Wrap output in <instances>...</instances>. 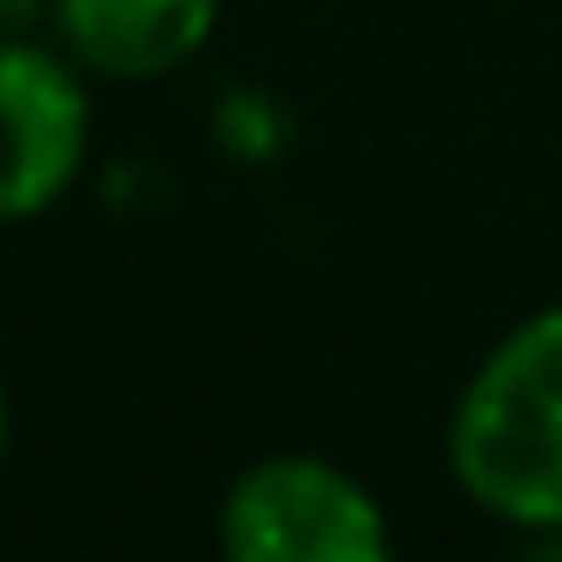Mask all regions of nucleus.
<instances>
[{
	"instance_id": "obj_1",
	"label": "nucleus",
	"mask_w": 562,
	"mask_h": 562,
	"mask_svg": "<svg viewBox=\"0 0 562 562\" xmlns=\"http://www.w3.org/2000/svg\"><path fill=\"white\" fill-rule=\"evenodd\" d=\"M449 477L527 549H562V306L513 321L449 413Z\"/></svg>"
},
{
	"instance_id": "obj_2",
	"label": "nucleus",
	"mask_w": 562,
	"mask_h": 562,
	"mask_svg": "<svg viewBox=\"0 0 562 562\" xmlns=\"http://www.w3.org/2000/svg\"><path fill=\"white\" fill-rule=\"evenodd\" d=\"M228 562H384L392 527L363 477L314 449H278L235 470L214 506Z\"/></svg>"
},
{
	"instance_id": "obj_3",
	"label": "nucleus",
	"mask_w": 562,
	"mask_h": 562,
	"mask_svg": "<svg viewBox=\"0 0 562 562\" xmlns=\"http://www.w3.org/2000/svg\"><path fill=\"white\" fill-rule=\"evenodd\" d=\"M93 150L86 65L65 43L0 36V228L36 221L79 186Z\"/></svg>"
},
{
	"instance_id": "obj_4",
	"label": "nucleus",
	"mask_w": 562,
	"mask_h": 562,
	"mask_svg": "<svg viewBox=\"0 0 562 562\" xmlns=\"http://www.w3.org/2000/svg\"><path fill=\"white\" fill-rule=\"evenodd\" d=\"M221 0H57L50 36L93 79H171L214 43Z\"/></svg>"
},
{
	"instance_id": "obj_5",
	"label": "nucleus",
	"mask_w": 562,
	"mask_h": 562,
	"mask_svg": "<svg viewBox=\"0 0 562 562\" xmlns=\"http://www.w3.org/2000/svg\"><path fill=\"white\" fill-rule=\"evenodd\" d=\"M292 136L285 108H278L271 93H257V86H243V93H221L214 108V143L228 157H243V165H263V157H278V143Z\"/></svg>"
},
{
	"instance_id": "obj_6",
	"label": "nucleus",
	"mask_w": 562,
	"mask_h": 562,
	"mask_svg": "<svg viewBox=\"0 0 562 562\" xmlns=\"http://www.w3.org/2000/svg\"><path fill=\"white\" fill-rule=\"evenodd\" d=\"M57 0H0V36H36V22H50Z\"/></svg>"
},
{
	"instance_id": "obj_7",
	"label": "nucleus",
	"mask_w": 562,
	"mask_h": 562,
	"mask_svg": "<svg viewBox=\"0 0 562 562\" xmlns=\"http://www.w3.org/2000/svg\"><path fill=\"white\" fill-rule=\"evenodd\" d=\"M8 449H14V406H8V384H0V470H8Z\"/></svg>"
},
{
	"instance_id": "obj_8",
	"label": "nucleus",
	"mask_w": 562,
	"mask_h": 562,
	"mask_svg": "<svg viewBox=\"0 0 562 562\" xmlns=\"http://www.w3.org/2000/svg\"><path fill=\"white\" fill-rule=\"evenodd\" d=\"M555 555H562V549H555Z\"/></svg>"
}]
</instances>
